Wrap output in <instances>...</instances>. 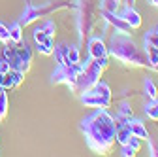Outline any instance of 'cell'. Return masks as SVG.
<instances>
[{
  "label": "cell",
  "mask_w": 158,
  "mask_h": 157,
  "mask_svg": "<svg viewBox=\"0 0 158 157\" xmlns=\"http://www.w3.org/2000/svg\"><path fill=\"white\" fill-rule=\"evenodd\" d=\"M89 57L90 59H104L107 55V46L104 44L102 38H90L89 40Z\"/></svg>",
  "instance_id": "9c48e42d"
},
{
  "label": "cell",
  "mask_w": 158,
  "mask_h": 157,
  "mask_svg": "<svg viewBox=\"0 0 158 157\" xmlns=\"http://www.w3.org/2000/svg\"><path fill=\"white\" fill-rule=\"evenodd\" d=\"M117 2H123V0H117Z\"/></svg>",
  "instance_id": "1f68e13d"
},
{
  "label": "cell",
  "mask_w": 158,
  "mask_h": 157,
  "mask_svg": "<svg viewBox=\"0 0 158 157\" xmlns=\"http://www.w3.org/2000/svg\"><path fill=\"white\" fill-rule=\"evenodd\" d=\"M8 29H10V42H13V44L23 42V27H21V23L15 21V23H11Z\"/></svg>",
  "instance_id": "9a60e30c"
},
{
  "label": "cell",
  "mask_w": 158,
  "mask_h": 157,
  "mask_svg": "<svg viewBox=\"0 0 158 157\" xmlns=\"http://www.w3.org/2000/svg\"><path fill=\"white\" fill-rule=\"evenodd\" d=\"M115 131L117 119L106 108H98L94 114H90L81 121V132L85 136L89 150L100 155H107L115 146Z\"/></svg>",
  "instance_id": "6da1fadb"
},
{
  "label": "cell",
  "mask_w": 158,
  "mask_h": 157,
  "mask_svg": "<svg viewBox=\"0 0 158 157\" xmlns=\"http://www.w3.org/2000/svg\"><path fill=\"white\" fill-rule=\"evenodd\" d=\"M0 78H2V76H0Z\"/></svg>",
  "instance_id": "d6a6232c"
},
{
  "label": "cell",
  "mask_w": 158,
  "mask_h": 157,
  "mask_svg": "<svg viewBox=\"0 0 158 157\" xmlns=\"http://www.w3.org/2000/svg\"><path fill=\"white\" fill-rule=\"evenodd\" d=\"M143 46H145V53L147 55L158 49V30L154 27L145 32V36H143Z\"/></svg>",
  "instance_id": "7c38bea8"
},
{
  "label": "cell",
  "mask_w": 158,
  "mask_h": 157,
  "mask_svg": "<svg viewBox=\"0 0 158 157\" xmlns=\"http://www.w3.org/2000/svg\"><path fill=\"white\" fill-rule=\"evenodd\" d=\"M118 4L121 2H117V0H102V11H111V13H117L118 10Z\"/></svg>",
  "instance_id": "d4e9b609"
},
{
  "label": "cell",
  "mask_w": 158,
  "mask_h": 157,
  "mask_svg": "<svg viewBox=\"0 0 158 157\" xmlns=\"http://www.w3.org/2000/svg\"><path fill=\"white\" fill-rule=\"evenodd\" d=\"M81 70H83L81 61L75 65H58L55 68V72L51 74V83H64L72 91H75V82H77V76Z\"/></svg>",
  "instance_id": "8992f818"
},
{
  "label": "cell",
  "mask_w": 158,
  "mask_h": 157,
  "mask_svg": "<svg viewBox=\"0 0 158 157\" xmlns=\"http://www.w3.org/2000/svg\"><path fill=\"white\" fill-rule=\"evenodd\" d=\"M36 49H38V53H42V55H45V57H51V55H53V49H55L53 38H47V40L36 44Z\"/></svg>",
  "instance_id": "ac0fdd59"
},
{
  "label": "cell",
  "mask_w": 158,
  "mask_h": 157,
  "mask_svg": "<svg viewBox=\"0 0 158 157\" xmlns=\"http://www.w3.org/2000/svg\"><path fill=\"white\" fill-rule=\"evenodd\" d=\"M68 61H70V65H75L81 61V53H79L77 46H68Z\"/></svg>",
  "instance_id": "603a6c76"
},
{
  "label": "cell",
  "mask_w": 158,
  "mask_h": 157,
  "mask_svg": "<svg viewBox=\"0 0 158 157\" xmlns=\"http://www.w3.org/2000/svg\"><path fill=\"white\" fill-rule=\"evenodd\" d=\"M81 65H83V70L77 76L75 93H83V91H89L90 87H94L98 82H100L102 72H104V68L90 57H87L85 61H81Z\"/></svg>",
  "instance_id": "5b68a950"
},
{
  "label": "cell",
  "mask_w": 158,
  "mask_h": 157,
  "mask_svg": "<svg viewBox=\"0 0 158 157\" xmlns=\"http://www.w3.org/2000/svg\"><path fill=\"white\" fill-rule=\"evenodd\" d=\"M143 91H145V95L149 96V99H158V87H156V83L151 80V78H147V80H145Z\"/></svg>",
  "instance_id": "ffe728a7"
},
{
  "label": "cell",
  "mask_w": 158,
  "mask_h": 157,
  "mask_svg": "<svg viewBox=\"0 0 158 157\" xmlns=\"http://www.w3.org/2000/svg\"><path fill=\"white\" fill-rule=\"evenodd\" d=\"M141 148V140L137 136H130V140L126 144H123V150H121V155L123 157H134Z\"/></svg>",
  "instance_id": "4fadbf2b"
},
{
  "label": "cell",
  "mask_w": 158,
  "mask_h": 157,
  "mask_svg": "<svg viewBox=\"0 0 158 157\" xmlns=\"http://www.w3.org/2000/svg\"><path fill=\"white\" fill-rule=\"evenodd\" d=\"M40 29H42L47 36H51V38H55V34H56V25L53 21H49V19H45V21L40 25Z\"/></svg>",
  "instance_id": "cb8c5ba5"
},
{
  "label": "cell",
  "mask_w": 158,
  "mask_h": 157,
  "mask_svg": "<svg viewBox=\"0 0 158 157\" xmlns=\"http://www.w3.org/2000/svg\"><path fill=\"white\" fill-rule=\"evenodd\" d=\"M130 117H132V108H130L128 104H123L121 108H118V114H117L115 119H117V121H121V123H126Z\"/></svg>",
  "instance_id": "44dd1931"
},
{
  "label": "cell",
  "mask_w": 158,
  "mask_h": 157,
  "mask_svg": "<svg viewBox=\"0 0 158 157\" xmlns=\"http://www.w3.org/2000/svg\"><path fill=\"white\" fill-rule=\"evenodd\" d=\"M11 68H10V63L6 61V59L2 57V59H0V76H2V74H6V72H10Z\"/></svg>",
  "instance_id": "83f0119b"
},
{
  "label": "cell",
  "mask_w": 158,
  "mask_h": 157,
  "mask_svg": "<svg viewBox=\"0 0 158 157\" xmlns=\"http://www.w3.org/2000/svg\"><path fill=\"white\" fill-rule=\"evenodd\" d=\"M0 87L6 89V91H10V89H13V87H15L11 70H10V72H6V74H2V78H0Z\"/></svg>",
  "instance_id": "7402d4cb"
},
{
  "label": "cell",
  "mask_w": 158,
  "mask_h": 157,
  "mask_svg": "<svg viewBox=\"0 0 158 157\" xmlns=\"http://www.w3.org/2000/svg\"><path fill=\"white\" fill-rule=\"evenodd\" d=\"M121 17L124 19L128 25H130V29H132V30L139 29V27H141V23H143V19H141L139 11H137L134 6H126V8L121 11Z\"/></svg>",
  "instance_id": "30bf717a"
},
{
  "label": "cell",
  "mask_w": 158,
  "mask_h": 157,
  "mask_svg": "<svg viewBox=\"0 0 158 157\" xmlns=\"http://www.w3.org/2000/svg\"><path fill=\"white\" fill-rule=\"evenodd\" d=\"M4 59L10 63L11 70H21L25 74L32 66V51H30L27 42L25 44L23 42H19V44L8 42V44H4Z\"/></svg>",
  "instance_id": "3957f363"
},
{
  "label": "cell",
  "mask_w": 158,
  "mask_h": 157,
  "mask_svg": "<svg viewBox=\"0 0 158 157\" xmlns=\"http://www.w3.org/2000/svg\"><path fill=\"white\" fill-rule=\"evenodd\" d=\"M149 155L158 157V148H156V144H154V142H151V144H149Z\"/></svg>",
  "instance_id": "f1b7e54d"
},
{
  "label": "cell",
  "mask_w": 158,
  "mask_h": 157,
  "mask_svg": "<svg viewBox=\"0 0 158 157\" xmlns=\"http://www.w3.org/2000/svg\"><path fill=\"white\" fill-rule=\"evenodd\" d=\"M32 34H34V42H36V44L47 40V38H51V36H47V34H45L42 29H40V27H38V29H34V32H32Z\"/></svg>",
  "instance_id": "4316f807"
},
{
  "label": "cell",
  "mask_w": 158,
  "mask_h": 157,
  "mask_svg": "<svg viewBox=\"0 0 158 157\" xmlns=\"http://www.w3.org/2000/svg\"><path fill=\"white\" fill-rule=\"evenodd\" d=\"M134 2H135V0H128V6H132V4H134Z\"/></svg>",
  "instance_id": "4dcf8cb0"
},
{
  "label": "cell",
  "mask_w": 158,
  "mask_h": 157,
  "mask_svg": "<svg viewBox=\"0 0 158 157\" xmlns=\"http://www.w3.org/2000/svg\"><path fill=\"white\" fill-rule=\"evenodd\" d=\"M102 15H104V19L115 29V32H121V34H132V29H130V25L124 21V19L121 17V15H117V13H111V11H102Z\"/></svg>",
  "instance_id": "ba28073f"
},
{
  "label": "cell",
  "mask_w": 158,
  "mask_h": 157,
  "mask_svg": "<svg viewBox=\"0 0 158 157\" xmlns=\"http://www.w3.org/2000/svg\"><path fill=\"white\" fill-rule=\"evenodd\" d=\"M130 136H132V132H130V129H128V125L126 123H121L118 125L117 123V131H115V140L118 142V144H126L128 140H130Z\"/></svg>",
  "instance_id": "5bb4252c"
},
{
  "label": "cell",
  "mask_w": 158,
  "mask_h": 157,
  "mask_svg": "<svg viewBox=\"0 0 158 157\" xmlns=\"http://www.w3.org/2000/svg\"><path fill=\"white\" fill-rule=\"evenodd\" d=\"M0 42L2 44H8L10 42V29L0 21Z\"/></svg>",
  "instance_id": "484cf974"
},
{
  "label": "cell",
  "mask_w": 158,
  "mask_h": 157,
  "mask_svg": "<svg viewBox=\"0 0 158 157\" xmlns=\"http://www.w3.org/2000/svg\"><path fill=\"white\" fill-rule=\"evenodd\" d=\"M143 112H145V115L149 117L151 121H158V99H151L145 104Z\"/></svg>",
  "instance_id": "2e32d148"
},
{
  "label": "cell",
  "mask_w": 158,
  "mask_h": 157,
  "mask_svg": "<svg viewBox=\"0 0 158 157\" xmlns=\"http://www.w3.org/2000/svg\"><path fill=\"white\" fill-rule=\"evenodd\" d=\"M126 125H128L132 136H137L139 140H149V131L145 129V123H143V121H139V119H132V117H130V119L126 121Z\"/></svg>",
  "instance_id": "8fae6325"
},
{
  "label": "cell",
  "mask_w": 158,
  "mask_h": 157,
  "mask_svg": "<svg viewBox=\"0 0 158 157\" xmlns=\"http://www.w3.org/2000/svg\"><path fill=\"white\" fill-rule=\"evenodd\" d=\"M79 101L89 108H109L111 106V87L106 82H98L89 91L79 93Z\"/></svg>",
  "instance_id": "277c9868"
},
{
  "label": "cell",
  "mask_w": 158,
  "mask_h": 157,
  "mask_svg": "<svg viewBox=\"0 0 158 157\" xmlns=\"http://www.w3.org/2000/svg\"><path fill=\"white\" fill-rule=\"evenodd\" d=\"M8 110H10V102H8V91L0 87V121H4V119H6Z\"/></svg>",
  "instance_id": "d6986e66"
},
{
  "label": "cell",
  "mask_w": 158,
  "mask_h": 157,
  "mask_svg": "<svg viewBox=\"0 0 158 157\" xmlns=\"http://www.w3.org/2000/svg\"><path fill=\"white\" fill-rule=\"evenodd\" d=\"M149 4H152L154 8H158V0H149Z\"/></svg>",
  "instance_id": "f546056e"
},
{
  "label": "cell",
  "mask_w": 158,
  "mask_h": 157,
  "mask_svg": "<svg viewBox=\"0 0 158 157\" xmlns=\"http://www.w3.org/2000/svg\"><path fill=\"white\" fill-rule=\"evenodd\" d=\"M55 10H56L55 4H42V6H36V4H32V2H27L23 15L19 17V23H21V27H28V25H32L34 21H38V19L47 17V15L53 13Z\"/></svg>",
  "instance_id": "52a82bcc"
},
{
  "label": "cell",
  "mask_w": 158,
  "mask_h": 157,
  "mask_svg": "<svg viewBox=\"0 0 158 157\" xmlns=\"http://www.w3.org/2000/svg\"><path fill=\"white\" fill-rule=\"evenodd\" d=\"M53 55H55V59H56L58 65H70V61H68V46L66 44L56 46L53 49Z\"/></svg>",
  "instance_id": "e0dca14e"
},
{
  "label": "cell",
  "mask_w": 158,
  "mask_h": 157,
  "mask_svg": "<svg viewBox=\"0 0 158 157\" xmlns=\"http://www.w3.org/2000/svg\"><path fill=\"white\" fill-rule=\"evenodd\" d=\"M107 55L117 59L118 63H123L124 66H132V68H151L149 57L145 51H141L135 46V42L128 34H121L115 32L109 40V47H107Z\"/></svg>",
  "instance_id": "7a4b0ae2"
}]
</instances>
